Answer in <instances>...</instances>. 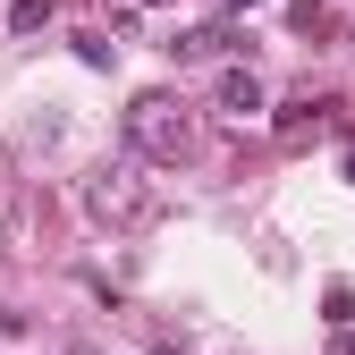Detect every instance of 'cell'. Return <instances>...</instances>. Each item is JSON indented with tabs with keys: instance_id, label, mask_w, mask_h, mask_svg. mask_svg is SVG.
<instances>
[{
	"instance_id": "cell-2",
	"label": "cell",
	"mask_w": 355,
	"mask_h": 355,
	"mask_svg": "<svg viewBox=\"0 0 355 355\" xmlns=\"http://www.w3.org/2000/svg\"><path fill=\"white\" fill-rule=\"evenodd\" d=\"M85 211H94V220H119V229H144V220H161V195L136 187L127 169H102L94 187H85Z\"/></svg>"
},
{
	"instance_id": "cell-5",
	"label": "cell",
	"mask_w": 355,
	"mask_h": 355,
	"mask_svg": "<svg viewBox=\"0 0 355 355\" xmlns=\"http://www.w3.org/2000/svg\"><path fill=\"white\" fill-rule=\"evenodd\" d=\"M322 313H330V322H338V330H347V322H355V288H347V279H330V296H322Z\"/></svg>"
},
{
	"instance_id": "cell-4",
	"label": "cell",
	"mask_w": 355,
	"mask_h": 355,
	"mask_svg": "<svg viewBox=\"0 0 355 355\" xmlns=\"http://www.w3.org/2000/svg\"><path fill=\"white\" fill-rule=\"evenodd\" d=\"M229 42H237L229 26H203V34H178L169 51H178V60H211V51H229Z\"/></svg>"
},
{
	"instance_id": "cell-6",
	"label": "cell",
	"mask_w": 355,
	"mask_h": 355,
	"mask_svg": "<svg viewBox=\"0 0 355 355\" xmlns=\"http://www.w3.org/2000/svg\"><path fill=\"white\" fill-rule=\"evenodd\" d=\"M0 330H17V313H9V304H0Z\"/></svg>"
},
{
	"instance_id": "cell-1",
	"label": "cell",
	"mask_w": 355,
	"mask_h": 355,
	"mask_svg": "<svg viewBox=\"0 0 355 355\" xmlns=\"http://www.w3.org/2000/svg\"><path fill=\"white\" fill-rule=\"evenodd\" d=\"M127 144L144 161H187L195 153V110L187 94H136L127 102Z\"/></svg>"
},
{
	"instance_id": "cell-3",
	"label": "cell",
	"mask_w": 355,
	"mask_h": 355,
	"mask_svg": "<svg viewBox=\"0 0 355 355\" xmlns=\"http://www.w3.org/2000/svg\"><path fill=\"white\" fill-rule=\"evenodd\" d=\"M211 102L229 110V119H254V110H262V76H254V68H220V85H211Z\"/></svg>"
}]
</instances>
